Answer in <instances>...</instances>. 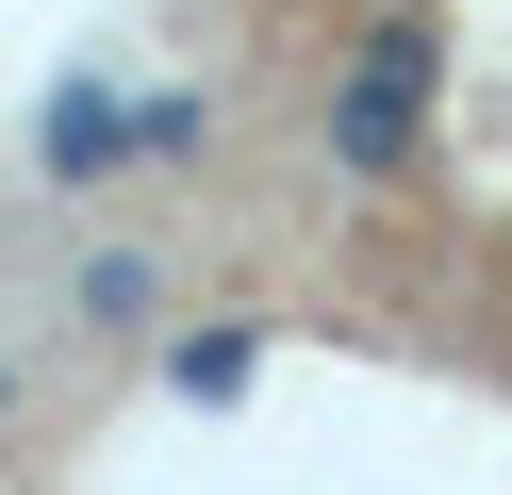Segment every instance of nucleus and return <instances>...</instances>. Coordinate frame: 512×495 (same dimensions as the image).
Instances as JSON below:
<instances>
[{"mask_svg":"<svg viewBox=\"0 0 512 495\" xmlns=\"http://www.w3.org/2000/svg\"><path fill=\"white\" fill-rule=\"evenodd\" d=\"M83 330H149V264H133V248L83 264Z\"/></svg>","mask_w":512,"mask_h":495,"instance_id":"4","label":"nucleus"},{"mask_svg":"<svg viewBox=\"0 0 512 495\" xmlns=\"http://www.w3.org/2000/svg\"><path fill=\"white\" fill-rule=\"evenodd\" d=\"M430 66H446L430 17H380L364 50H347V83H331V165H347V182H397V165H413V132H430Z\"/></svg>","mask_w":512,"mask_h":495,"instance_id":"1","label":"nucleus"},{"mask_svg":"<svg viewBox=\"0 0 512 495\" xmlns=\"http://www.w3.org/2000/svg\"><path fill=\"white\" fill-rule=\"evenodd\" d=\"M248 363H265L248 330H182V347H166V380H182V396H248Z\"/></svg>","mask_w":512,"mask_h":495,"instance_id":"3","label":"nucleus"},{"mask_svg":"<svg viewBox=\"0 0 512 495\" xmlns=\"http://www.w3.org/2000/svg\"><path fill=\"white\" fill-rule=\"evenodd\" d=\"M116 149H149V132H133V116H116V99H100V83H67V99H50V182H100V165H116Z\"/></svg>","mask_w":512,"mask_h":495,"instance_id":"2","label":"nucleus"}]
</instances>
